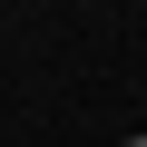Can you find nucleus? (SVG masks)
<instances>
[{"mask_svg":"<svg viewBox=\"0 0 147 147\" xmlns=\"http://www.w3.org/2000/svg\"><path fill=\"white\" fill-rule=\"evenodd\" d=\"M118 147H147V127H137V137H118Z\"/></svg>","mask_w":147,"mask_h":147,"instance_id":"obj_1","label":"nucleus"}]
</instances>
